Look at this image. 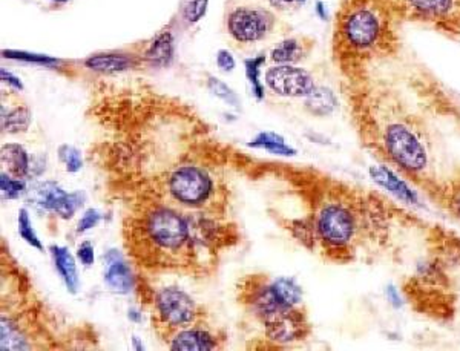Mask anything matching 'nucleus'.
<instances>
[{
	"label": "nucleus",
	"mask_w": 460,
	"mask_h": 351,
	"mask_svg": "<svg viewBox=\"0 0 460 351\" xmlns=\"http://www.w3.org/2000/svg\"><path fill=\"white\" fill-rule=\"evenodd\" d=\"M123 218L124 249L146 271L204 273L221 247L238 241L237 230L221 220L184 213L143 193Z\"/></svg>",
	"instance_id": "1"
},
{
	"label": "nucleus",
	"mask_w": 460,
	"mask_h": 351,
	"mask_svg": "<svg viewBox=\"0 0 460 351\" xmlns=\"http://www.w3.org/2000/svg\"><path fill=\"white\" fill-rule=\"evenodd\" d=\"M359 134L378 158L432 197L442 181L433 175V143L424 123L388 85L370 77L347 82Z\"/></svg>",
	"instance_id": "2"
},
{
	"label": "nucleus",
	"mask_w": 460,
	"mask_h": 351,
	"mask_svg": "<svg viewBox=\"0 0 460 351\" xmlns=\"http://www.w3.org/2000/svg\"><path fill=\"white\" fill-rule=\"evenodd\" d=\"M322 190L313 198L307 217L289 227L299 242L319 250L335 262H350L358 249L376 242L375 195H364L339 181L321 180Z\"/></svg>",
	"instance_id": "3"
},
{
	"label": "nucleus",
	"mask_w": 460,
	"mask_h": 351,
	"mask_svg": "<svg viewBox=\"0 0 460 351\" xmlns=\"http://www.w3.org/2000/svg\"><path fill=\"white\" fill-rule=\"evenodd\" d=\"M399 21L384 0H342L333 28V55L353 80L399 51Z\"/></svg>",
	"instance_id": "4"
},
{
	"label": "nucleus",
	"mask_w": 460,
	"mask_h": 351,
	"mask_svg": "<svg viewBox=\"0 0 460 351\" xmlns=\"http://www.w3.org/2000/svg\"><path fill=\"white\" fill-rule=\"evenodd\" d=\"M141 189L149 192L137 193L148 195L189 215L217 220L226 217L229 197L226 184L209 166L198 161L178 160L159 177L141 183Z\"/></svg>",
	"instance_id": "5"
},
{
	"label": "nucleus",
	"mask_w": 460,
	"mask_h": 351,
	"mask_svg": "<svg viewBox=\"0 0 460 351\" xmlns=\"http://www.w3.org/2000/svg\"><path fill=\"white\" fill-rule=\"evenodd\" d=\"M151 323L152 328L161 340H168L178 331L193 325L208 323V313L178 287H163L151 293Z\"/></svg>",
	"instance_id": "6"
},
{
	"label": "nucleus",
	"mask_w": 460,
	"mask_h": 351,
	"mask_svg": "<svg viewBox=\"0 0 460 351\" xmlns=\"http://www.w3.org/2000/svg\"><path fill=\"white\" fill-rule=\"evenodd\" d=\"M400 22L425 25L460 38V0H384Z\"/></svg>",
	"instance_id": "7"
},
{
	"label": "nucleus",
	"mask_w": 460,
	"mask_h": 351,
	"mask_svg": "<svg viewBox=\"0 0 460 351\" xmlns=\"http://www.w3.org/2000/svg\"><path fill=\"white\" fill-rule=\"evenodd\" d=\"M262 327L267 340L277 347L301 342L311 333V324L304 306L281 311V313L264 320Z\"/></svg>",
	"instance_id": "8"
},
{
	"label": "nucleus",
	"mask_w": 460,
	"mask_h": 351,
	"mask_svg": "<svg viewBox=\"0 0 460 351\" xmlns=\"http://www.w3.org/2000/svg\"><path fill=\"white\" fill-rule=\"evenodd\" d=\"M275 17L267 9L257 6H240L228 17L229 34L240 43L262 40L272 31Z\"/></svg>",
	"instance_id": "9"
},
{
	"label": "nucleus",
	"mask_w": 460,
	"mask_h": 351,
	"mask_svg": "<svg viewBox=\"0 0 460 351\" xmlns=\"http://www.w3.org/2000/svg\"><path fill=\"white\" fill-rule=\"evenodd\" d=\"M266 85L281 97L306 99L315 90V79L307 71L295 65H277L266 72Z\"/></svg>",
	"instance_id": "10"
},
{
	"label": "nucleus",
	"mask_w": 460,
	"mask_h": 351,
	"mask_svg": "<svg viewBox=\"0 0 460 351\" xmlns=\"http://www.w3.org/2000/svg\"><path fill=\"white\" fill-rule=\"evenodd\" d=\"M33 200L38 207L62 220H71L85 201L82 192L68 193L54 181H43L33 189Z\"/></svg>",
	"instance_id": "11"
},
{
	"label": "nucleus",
	"mask_w": 460,
	"mask_h": 351,
	"mask_svg": "<svg viewBox=\"0 0 460 351\" xmlns=\"http://www.w3.org/2000/svg\"><path fill=\"white\" fill-rule=\"evenodd\" d=\"M226 339L228 338L221 331L209 327V324L205 323L178 331L166 342V345L171 350L210 351L223 348L226 344Z\"/></svg>",
	"instance_id": "12"
},
{
	"label": "nucleus",
	"mask_w": 460,
	"mask_h": 351,
	"mask_svg": "<svg viewBox=\"0 0 460 351\" xmlns=\"http://www.w3.org/2000/svg\"><path fill=\"white\" fill-rule=\"evenodd\" d=\"M368 173L371 180H373L380 189H384L402 202L410 204V206H420L419 193L411 188L410 180H407L402 173L391 168L387 163L371 166Z\"/></svg>",
	"instance_id": "13"
},
{
	"label": "nucleus",
	"mask_w": 460,
	"mask_h": 351,
	"mask_svg": "<svg viewBox=\"0 0 460 351\" xmlns=\"http://www.w3.org/2000/svg\"><path fill=\"white\" fill-rule=\"evenodd\" d=\"M106 259V271H105V281L109 288H112L117 293H129L134 287V278L128 262L120 255L117 250H111L105 256Z\"/></svg>",
	"instance_id": "14"
},
{
	"label": "nucleus",
	"mask_w": 460,
	"mask_h": 351,
	"mask_svg": "<svg viewBox=\"0 0 460 351\" xmlns=\"http://www.w3.org/2000/svg\"><path fill=\"white\" fill-rule=\"evenodd\" d=\"M2 166L14 178L34 177L33 161L21 144L8 143L2 146Z\"/></svg>",
	"instance_id": "15"
},
{
	"label": "nucleus",
	"mask_w": 460,
	"mask_h": 351,
	"mask_svg": "<svg viewBox=\"0 0 460 351\" xmlns=\"http://www.w3.org/2000/svg\"><path fill=\"white\" fill-rule=\"evenodd\" d=\"M311 50V42L307 38L290 37L279 42L270 53V58L277 65H295L306 58Z\"/></svg>",
	"instance_id": "16"
},
{
	"label": "nucleus",
	"mask_w": 460,
	"mask_h": 351,
	"mask_svg": "<svg viewBox=\"0 0 460 351\" xmlns=\"http://www.w3.org/2000/svg\"><path fill=\"white\" fill-rule=\"evenodd\" d=\"M85 66L87 70L105 74H115L128 71L135 66L134 57L126 55L122 53H102L87 57L85 60Z\"/></svg>",
	"instance_id": "17"
},
{
	"label": "nucleus",
	"mask_w": 460,
	"mask_h": 351,
	"mask_svg": "<svg viewBox=\"0 0 460 351\" xmlns=\"http://www.w3.org/2000/svg\"><path fill=\"white\" fill-rule=\"evenodd\" d=\"M51 253H53L57 273L65 282L68 291L75 295L78 286H80V281H78L77 266H75V259L73 256V253L68 247H60V246H51Z\"/></svg>",
	"instance_id": "18"
},
{
	"label": "nucleus",
	"mask_w": 460,
	"mask_h": 351,
	"mask_svg": "<svg viewBox=\"0 0 460 351\" xmlns=\"http://www.w3.org/2000/svg\"><path fill=\"white\" fill-rule=\"evenodd\" d=\"M306 109L315 117H327L338 108V97L327 86H315L304 102Z\"/></svg>",
	"instance_id": "19"
},
{
	"label": "nucleus",
	"mask_w": 460,
	"mask_h": 351,
	"mask_svg": "<svg viewBox=\"0 0 460 351\" xmlns=\"http://www.w3.org/2000/svg\"><path fill=\"white\" fill-rule=\"evenodd\" d=\"M173 58V36L163 31L156 36L144 53V60L155 66H168Z\"/></svg>",
	"instance_id": "20"
},
{
	"label": "nucleus",
	"mask_w": 460,
	"mask_h": 351,
	"mask_svg": "<svg viewBox=\"0 0 460 351\" xmlns=\"http://www.w3.org/2000/svg\"><path fill=\"white\" fill-rule=\"evenodd\" d=\"M249 146L253 149L266 151L270 155H281V157H293V155L298 153L295 148H291L290 144L286 143L284 136L270 131L260 132L255 139L249 143Z\"/></svg>",
	"instance_id": "21"
},
{
	"label": "nucleus",
	"mask_w": 460,
	"mask_h": 351,
	"mask_svg": "<svg viewBox=\"0 0 460 351\" xmlns=\"http://www.w3.org/2000/svg\"><path fill=\"white\" fill-rule=\"evenodd\" d=\"M433 198L442 204L449 215L460 221V175L440 183Z\"/></svg>",
	"instance_id": "22"
},
{
	"label": "nucleus",
	"mask_w": 460,
	"mask_h": 351,
	"mask_svg": "<svg viewBox=\"0 0 460 351\" xmlns=\"http://www.w3.org/2000/svg\"><path fill=\"white\" fill-rule=\"evenodd\" d=\"M29 123H31V114L25 104L16 106L6 114L2 112V129L8 134L26 132Z\"/></svg>",
	"instance_id": "23"
},
{
	"label": "nucleus",
	"mask_w": 460,
	"mask_h": 351,
	"mask_svg": "<svg viewBox=\"0 0 460 351\" xmlns=\"http://www.w3.org/2000/svg\"><path fill=\"white\" fill-rule=\"evenodd\" d=\"M264 62H266V57L264 55H260L257 58H249V60L244 62V65H246V75L252 85V91L258 100L264 99V87L260 80L261 66L264 65Z\"/></svg>",
	"instance_id": "24"
},
{
	"label": "nucleus",
	"mask_w": 460,
	"mask_h": 351,
	"mask_svg": "<svg viewBox=\"0 0 460 351\" xmlns=\"http://www.w3.org/2000/svg\"><path fill=\"white\" fill-rule=\"evenodd\" d=\"M0 188H2V197L6 200H17L26 192V180L14 178L8 172L0 175Z\"/></svg>",
	"instance_id": "25"
},
{
	"label": "nucleus",
	"mask_w": 460,
	"mask_h": 351,
	"mask_svg": "<svg viewBox=\"0 0 460 351\" xmlns=\"http://www.w3.org/2000/svg\"><path fill=\"white\" fill-rule=\"evenodd\" d=\"M18 233H21L22 239L26 241V244H29V246L43 252V244L41 242V239H38V237L36 235V232L33 229V224H31V220H29L26 209L18 210Z\"/></svg>",
	"instance_id": "26"
},
{
	"label": "nucleus",
	"mask_w": 460,
	"mask_h": 351,
	"mask_svg": "<svg viewBox=\"0 0 460 351\" xmlns=\"http://www.w3.org/2000/svg\"><path fill=\"white\" fill-rule=\"evenodd\" d=\"M58 158L65 164L66 172L70 173H77L83 168V160H82V153L74 146L70 144H63L58 148Z\"/></svg>",
	"instance_id": "27"
},
{
	"label": "nucleus",
	"mask_w": 460,
	"mask_h": 351,
	"mask_svg": "<svg viewBox=\"0 0 460 351\" xmlns=\"http://www.w3.org/2000/svg\"><path fill=\"white\" fill-rule=\"evenodd\" d=\"M208 86H209V90L213 92V95H217L218 99H221L223 102H226L230 106H235V108H237V106L240 104L237 94H235L226 83H223L220 79H217V77H209Z\"/></svg>",
	"instance_id": "28"
},
{
	"label": "nucleus",
	"mask_w": 460,
	"mask_h": 351,
	"mask_svg": "<svg viewBox=\"0 0 460 351\" xmlns=\"http://www.w3.org/2000/svg\"><path fill=\"white\" fill-rule=\"evenodd\" d=\"M209 0H189L186 6L183 8V17L186 22L189 23H197L200 18L205 14V9H208Z\"/></svg>",
	"instance_id": "29"
},
{
	"label": "nucleus",
	"mask_w": 460,
	"mask_h": 351,
	"mask_svg": "<svg viewBox=\"0 0 460 351\" xmlns=\"http://www.w3.org/2000/svg\"><path fill=\"white\" fill-rule=\"evenodd\" d=\"M100 220H102V215H100L99 210H97V209H87L83 213V217L80 218V221H78V224H77V233H85L90 229H94L97 224L100 222Z\"/></svg>",
	"instance_id": "30"
},
{
	"label": "nucleus",
	"mask_w": 460,
	"mask_h": 351,
	"mask_svg": "<svg viewBox=\"0 0 460 351\" xmlns=\"http://www.w3.org/2000/svg\"><path fill=\"white\" fill-rule=\"evenodd\" d=\"M4 57L8 58H14V60H25V62H36V63H55L57 60L51 57L46 55H37V54H29V53H22V51H4Z\"/></svg>",
	"instance_id": "31"
},
{
	"label": "nucleus",
	"mask_w": 460,
	"mask_h": 351,
	"mask_svg": "<svg viewBox=\"0 0 460 351\" xmlns=\"http://www.w3.org/2000/svg\"><path fill=\"white\" fill-rule=\"evenodd\" d=\"M77 258L80 259V262L85 267H91L94 264V259H95L94 246L90 241H83L80 246H78Z\"/></svg>",
	"instance_id": "32"
},
{
	"label": "nucleus",
	"mask_w": 460,
	"mask_h": 351,
	"mask_svg": "<svg viewBox=\"0 0 460 351\" xmlns=\"http://www.w3.org/2000/svg\"><path fill=\"white\" fill-rule=\"evenodd\" d=\"M269 2L279 11H295L306 4V0H269Z\"/></svg>",
	"instance_id": "33"
},
{
	"label": "nucleus",
	"mask_w": 460,
	"mask_h": 351,
	"mask_svg": "<svg viewBox=\"0 0 460 351\" xmlns=\"http://www.w3.org/2000/svg\"><path fill=\"white\" fill-rule=\"evenodd\" d=\"M385 298H387V301L390 302V306H391V307L400 308V307L404 306L402 295H400V291H399V290H397V287H396V286H393V284L387 286V288H385Z\"/></svg>",
	"instance_id": "34"
},
{
	"label": "nucleus",
	"mask_w": 460,
	"mask_h": 351,
	"mask_svg": "<svg viewBox=\"0 0 460 351\" xmlns=\"http://www.w3.org/2000/svg\"><path fill=\"white\" fill-rule=\"evenodd\" d=\"M217 65H218L220 70L229 72V71H232L233 68H235V58H233V55L229 51L221 50L217 54Z\"/></svg>",
	"instance_id": "35"
},
{
	"label": "nucleus",
	"mask_w": 460,
	"mask_h": 351,
	"mask_svg": "<svg viewBox=\"0 0 460 351\" xmlns=\"http://www.w3.org/2000/svg\"><path fill=\"white\" fill-rule=\"evenodd\" d=\"M2 80L6 83V85H11L13 87H16V90H23V85L21 82V79H17L16 75H13L11 72H8L5 70H2Z\"/></svg>",
	"instance_id": "36"
},
{
	"label": "nucleus",
	"mask_w": 460,
	"mask_h": 351,
	"mask_svg": "<svg viewBox=\"0 0 460 351\" xmlns=\"http://www.w3.org/2000/svg\"><path fill=\"white\" fill-rule=\"evenodd\" d=\"M316 14L319 16L321 21H327V9L322 2H316Z\"/></svg>",
	"instance_id": "37"
},
{
	"label": "nucleus",
	"mask_w": 460,
	"mask_h": 351,
	"mask_svg": "<svg viewBox=\"0 0 460 351\" xmlns=\"http://www.w3.org/2000/svg\"><path fill=\"white\" fill-rule=\"evenodd\" d=\"M129 319H132L134 323H140L141 320V316H139V311H135L134 308L129 310Z\"/></svg>",
	"instance_id": "38"
},
{
	"label": "nucleus",
	"mask_w": 460,
	"mask_h": 351,
	"mask_svg": "<svg viewBox=\"0 0 460 351\" xmlns=\"http://www.w3.org/2000/svg\"><path fill=\"white\" fill-rule=\"evenodd\" d=\"M54 2H58V4H65V2H68V0H54Z\"/></svg>",
	"instance_id": "39"
}]
</instances>
